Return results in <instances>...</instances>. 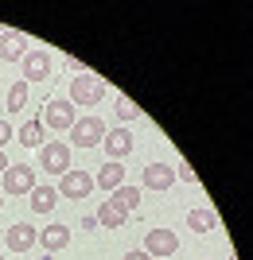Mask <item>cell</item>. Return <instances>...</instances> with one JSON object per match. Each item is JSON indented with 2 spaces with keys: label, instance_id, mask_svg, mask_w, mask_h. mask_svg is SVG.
Listing matches in <instances>:
<instances>
[{
  "label": "cell",
  "instance_id": "obj_1",
  "mask_svg": "<svg viewBox=\"0 0 253 260\" xmlns=\"http://www.w3.org/2000/svg\"><path fill=\"white\" fill-rule=\"evenodd\" d=\"M105 93H109V89H105V82H101L98 74H86V70H82V74L70 82V105L98 109L101 101H105Z\"/></svg>",
  "mask_w": 253,
  "mask_h": 260
},
{
  "label": "cell",
  "instance_id": "obj_2",
  "mask_svg": "<svg viewBox=\"0 0 253 260\" xmlns=\"http://www.w3.org/2000/svg\"><path fill=\"white\" fill-rule=\"evenodd\" d=\"M101 140H105V124H101L98 113L74 120V128H70V144H74V148H94V144H101Z\"/></svg>",
  "mask_w": 253,
  "mask_h": 260
},
{
  "label": "cell",
  "instance_id": "obj_3",
  "mask_svg": "<svg viewBox=\"0 0 253 260\" xmlns=\"http://www.w3.org/2000/svg\"><path fill=\"white\" fill-rule=\"evenodd\" d=\"M39 120H43V128L70 132L78 117H74V105H70V101H63V98H51V101L43 105V117H39Z\"/></svg>",
  "mask_w": 253,
  "mask_h": 260
},
{
  "label": "cell",
  "instance_id": "obj_4",
  "mask_svg": "<svg viewBox=\"0 0 253 260\" xmlns=\"http://www.w3.org/2000/svg\"><path fill=\"white\" fill-rule=\"evenodd\" d=\"M39 167L51 171V175H66V171H70V144H63V140L43 144V152H39Z\"/></svg>",
  "mask_w": 253,
  "mask_h": 260
},
{
  "label": "cell",
  "instance_id": "obj_5",
  "mask_svg": "<svg viewBox=\"0 0 253 260\" xmlns=\"http://www.w3.org/2000/svg\"><path fill=\"white\" fill-rule=\"evenodd\" d=\"M35 171L27 163H12L8 171H4V194H32L35 190Z\"/></svg>",
  "mask_w": 253,
  "mask_h": 260
},
{
  "label": "cell",
  "instance_id": "obj_6",
  "mask_svg": "<svg viewBox=\"0 0 253 260\" xmlns=\"http://www.w3.org/2000/svg\"><path fill=\"white\" fill-rule=\"evenodd\" d=\"M144 252L148 256H176L179 252V237L172 229H152V233H144Z\"/></svg>",
  "mask_w": 253,
  "mask_h": 260
},
{
  "label": "cell",
  "instance_id": "obj_7",
  "mask_svg": "<svg viewBox=\"0 0 253 260\" xmlns=\"http://www.w3.org/2000/svg\"><path fill=\"white\" fill-rule=\"evenodd\" d=\"M20 62H23V82H27V86H32V82H47V74H51V54L47 51L32 47Z\"/></svg>",
  "mask_w": 253,
  "mask_h": 260
},
{
  "label": "cell",
  "instance_id": "obj_8",
  "mask_svg": "<svg viewBox=\"0 0 253 260\" xmlns=\"http://www.w3.org/2000/svg\"><path fill=\"white\" fill-rule=\"evenodd\" d=\"M55 190L63 198H74V202H78V198H86L90 190H94V175H90V171H66L63 183H59Z\"/></svg>",
  "mask_w": 253,
  "mask_h": 260
},
{
  "label": "cell",
  "instance_id": "obj_9",
  "mask_svg": "<svg viewBox=\"0 0 253 260\" xmlns=\"http://www.w3.org/2000/svg\"><path fill=\"white\" fill-rule=\"evenodd\" d=\"M35 241H39V229H32L27 221H16V225L4 233V249L8 252H27Z\"/></svg>",
  "mask_w": 253,
  "mask_h": 260
},
{
  "label": "cell",
  "instance_id": "obj_10",
  "mask_svg": "<svg viewBox=\"0 0 253 260\" xmlns=\"http://www.w3.org/2000/svg\"><path fill=\"white\" fill-rule=\"evenodd\" d=\"M101 148H105V155H109L113 163H121L125 155L132 152V136H129V128H113V132H105Z\"/></svg>",
  "mask_w": 253,
  "mask_h": 260
},
{
  "label": "cell",
  "instance_id": "obj_11",
  "mask_svg": "<svg viewBox=\"0 0 253 260\" xmlns=\"http://www.w3.org/2000/svg\"><path fill=\"white\" fill-rule=\"evenodd\" d=\"M172 183H176V171H172L167 163H148V167H144V186H148V190H167Z\"/></svg>",
  "mask_w": 253,
  "mask_h": 260
},
{
  "label": "cell",
  "instance_id": "obj_12",
  "mask_svg": "<svg viewBox=\"0 0 253 260\" xmlns=\"http://www.w3.org/2000/svg\"><path fill=\"white\" fill-rule=\"evenodd\" d=\"M23 54H27V39L16 31H4L0 35V62H20Z\"/></svg>",
  "mask_w": 253,
  "mask_h": 260
},
{
  "label": "cell",
  "instance_id": "obj_13",
  "mask_svg": "<svg viewBox=\"0 0 253 260\" xmlns=\"http://www.w3.org/2000/svg\"><path fill=\"white\" fill-rule=\"evenodd\" d=\"M94 183H98L101 186V190H109V194H113V190H117V186H125V167H121V163H105V167H98V175H94Z\"/></svg>",
  "mask_w": 253,
  "mask_h": 260
},
{
  "label": "cell",
  "instance_id": "obj_14",
  "mask_svg": "<svg viewBox=\"0 0 253 260\" xmlns=\"http://www.w3.org/2000/svg\"><path fill=\"white\" fill-rule=\"evenodd\" d=\"M39 245H43L47 252L66 249V245H70V229H66V225H47L43 233H39Z\"/></svg>",
  "mask_w": 253,
  "mask_h": 260
},
{
  "label": "cell",
  "instance_id": "obj_15",
  "mask_svg": "<svg viewBox=\"0 0 253 260\" xmlns=\"http://www.w3.org/2000/svg\"><path fill=\"white\" fill-rule=\"evenodd\" d=\"M136 202H140V190H136V186H117V190L109 194V206H117L125 217L136 210Z\"/></svg>",
  "mask_w": 253,
  "mask_h": 260
},
{
  "label": "cell",
  "instance_id": "obj_16",
  "mask_svg": "<svg viewBox=\"0 0 253 260\" xmlns=\"http://www.w3.org/2000/svg\"><path fill=\"white\" fill-rule=\"evenodd\" d=\"M55 206H59V190L55 186H35L32 190V210L35 214H51Z\"/></svg>",
  "mask_w": 253,
  "mask_h": 260
},
{
  "label": "cell",
  "instance_id": "obj_17",
  "mask_svg": "<svg viewBox=\"0 0 253 260\" xmlns=\"http://www.w3.org/2000/svg\"><path fill=\"white\" fill-rule=\"evenodd\" d=\"M94 221H98V225H105V229H121L125 221H129V217H125V214H121L117 206H109V202H101V206H98V214H94Z\"/></svg>",
  "mask_w": 253,
  "mask_h": 260
},
{
  "label": "cell",
  "instance_id": "obj_18",
  "mask_svg": "<svg viewBox=\"0 0 253 260\" xmlns=\"http://www.w3.org/2000/svg\"><path fill=\"white\" fill-rule=\"evenodd\" d=\"M214 225H218V217L210 214V210H187V229H195V233H210Z\"/></svg>",
  "mask_w": 253,
  "mask_h": 260
},
{
  "label": "cell",
  "instance_id": "obj_19",
  "mask_svg": "<svg viewBox=\"0 0 253 260\" xmlns=\"http://www.w3.org/2000/svg\"><path fill=\"white\" fill-rule=\"evenodd\" d=\"M43 120H39V117H35V120H27V124H23V128H20V144H23V148H39V144H43Z\"/></svg>",
  "mask_w": 253,
  "mask_h": 260
},
{
  "label": "cell",
  "instance_id": "obj_20",
  "mask_svg": "<svg viewBox=\"0 0 253 260\" xmlns=\"http://www.w3.org/2000/svg\"><path fill=\"white\" fill-rule=\"evenodd\" d=\"M23 105H27V82L20 78V82L8 89V113H20Z\"/></svg>",
  "mask_w": 253,
  "mask_h": 260
},
{
  "label": "cell",
  "instance_id": "obj_21",
  "mask_svg": "<svg viewBox=\"0 0 253 260\" xmlns=\"http://www.w3.org/2000/svg\"><path fill=\"white\" fill-rule=\"evenodd\" d=\"M117 117H121V124H129V120H140V105H136V101H129L121 93V98H117Z\"/></svg>",
  "mask_w": 253,
  "mask_h": 260
},
{
  "label": "cell",
  "instance_id": "obj_22",
  "mask_svg": "<svg viewBox=\"0 0 253 260\" xmlns=\"http://www.w3.org/2000/svg\"><path fill=\"white\" fill-rule=\"evenodd\" d=\"M176 179H183L187 186L199 183V175H195V167H191V163H179V167H176Z\"/></svg>",
  "mask_w": 253,
  "mask_h": 260
},
{
  "label": "cell",
  "instance_id": "obj_23",
  "mask_svg": "<svg viewBox=\"0 0 253 260\" xmlns=\"http://www.w3.org/2000/svg\"><path fill=\"white\" fill-rule=\"evenodd\" d=\"M12 140V124L8 120H0V152H4V144Z\"/></svg>",
  "mask_w": 253,
  "mask_h": 260
},
{
  "label": "cell",
  "instance_id": "obj_24",
  "mask_svg": "<svg viewBox=\"0 0 253 260\" xmlns=\"http://www.w3.org/2000/svg\"><path fill=\"white\" fill-rule=\"evenodd\" d=\"M125 260H152V256H148L144 249H132V252H125Z\"/></svg>",
  "mask_w": 253,
  "mask_h": 260
},
{
  "label": "cell",
  "instance_id": "obj_25",
  "mask_svg": "<svg viewBox=\"0 0 253 260\" xmlns=\"http://www.w3.org/2000/svg\"><path fill=\"white\" fill-rule=\"evenodd\" d=\"M8 167H12V163H8V155H4V152H0V175H4V171H8Z\"/></svg>",
  "mask_w": 253,
  "mask_h": 260
},
{
  "label": "cell",
  "instance_id": "obj_26",
  "mask_svg": "<svg viewBox=\"0 0 253 260\" xmlns=\"http://www.w3.org/2000/svg\"><path fill=\"white\" fill-rule=\"evenodd\" d=\"M0 210H4V202H0Z\"/></svg>",
  "mask_w": 253,
  "mask_h": 260
},
{
  "label": "cell",
  "instance_id": "obj_27",
  "mask_svg": "<svg viewBox=\"0 0 253 260\" xmlns=\"http://www.w3.org/2000/svg\"><path fill=\"white\" fill-rule=\"evenodd\" d=\"M0 260H4V252H0Z\"/></svg>",
  "mask_w": 253,
  "mask_h": 260
},
{
  "label": "cell",
  "instance_id": "obj_28",
  "mask_svg": "<svg viewBox=\"0 0 253 260\" xmlns=\"http://www.w3.org/2000/svg\"><path fill=\"white\" fill-rule=\"evenodd\" d=\"M0 35H4V31H0Z\"/></svg>",
  "mask_w": 253,
  "mask_h": 260
}]
</instances>
